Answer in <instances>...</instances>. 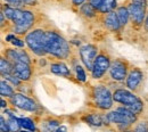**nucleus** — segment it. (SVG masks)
Segmentation results:
<instances>
[{
	"mask_svg": "<svg viewBox=\"0 0 148 132\" xmlns=\"http://www.w3.org/2000/svg\"><path fill=\"white\" fill-rule=\"evenodd\" d=\"M2 13L6 15L7 18L14 23L15 33L24 34L34 24V15L32 12L22 10L18 8H14L12 6H3Z\"/></svg>",
	"mask_w": 148,
	"mask_h": 132,
	"instance_id": "obj_1",
	"label": "nucleus"
},
{
	"mask_svg": "<svg viewBox=\"0 0 148 132\" xmlns=\"http://www.w3.org/2000/svg\"><path fill=\"white\" fill-rule=\"evenodd\" d=\"M46 50L47 54L65 59L70 55V44L58 31L47 30L46 31Z\"/></svg>",
	"mask_w": 148,
	"mask_h": 132,
	"instance_id": "obj_2",
	"label": "nucleus"
},
{
	"mask_svg": "<svg viewBox=\"0 0 148 132\" xmlns=\"http://www.w3.org/2000/svg\"><path fill=\"white\" fill-rule=\"evenodd\" d=\"M137 121V114L127 107H119L117 109L105 116V124H115L120 131L129 130V128Z\"/></svg>",
	"mask_w": 148,
	"mask_h": 132,
	"instance_id": "obj_3",
	"label": "nucleus"
},
{
	"mask_svg": "<svg viewBox=\"0 0 148 132\" xmlns=\"http://www.w3.org/2000/svg\"><path fill=\"white\" fill-rule=\"evenodd\" d=\"M113 99L116 103L122 104L124 107H127L131 112L139 115L144 109V103L129 90L125 89H117L113 92Z\"/></svg>",
	"mask_w": 148,
	"mask_h": 132,
	"instance_id": "obj_4",
	"label": "nucleus"
},
{
	"mask_svg": "<svg viewBox=\"0 0 148 132\" xmlns=\"http://www.w3.org/2000/svg\"><path fill=\"white\" fill-rule=\"evenodd\" d=\"M25 42L29 48L38 56H45L46 50V31L41 29H36L29 32L25 37Z\"/></svg>",
	"mask_w": 148,
	"mask_h": 132,
	"instance_id": "obj_5",
	"label": "nucleus"
},
{
	"mask_svg": "<svg viewBox=\"0 0 148 132\" xmlns=\"http://www.w3.org/2000/svg\"><path fill=\"white\" fill-rule=\"evenodd\" d=\"M92 98L95 105L101 111H107L113 106V94L105 85H95L92 89Z\"/></svg>",
	"mask_w": 148,
	"mask_h": 132,
	"instance_id": "obj_6",
	"label": "nucleus"
},
{
	"mask_svg": "<svg viewBox=\"0 0 148 132\" xmlns=\"http://www.w3.org/2000/svg\"><path fill=\"white\" fill-rule=\"evenodd\" d=\"M111 64L112 62L110 55L107 53H105V51H100L98 54V56L96 57L95 63H93V67L92 71H91L93 79L98 80V79L103 77L107 71H110Z\"/></svg>",
	"mask_w": 148,
	"mask_h": 132,
	"instance_id": "obj_7",
	"label": "nucleus"
},
{
	"mask_svg": "<svg viewBox=\"0 0 148 132\" xmlns=\"http://www.w3.org/2000/svg\"><path fill=\"white\" fill-rule=\"evenodd\" d=\"M128 71H129V64L124 59L117 58L112 62L110 67V75L114 81L121 82L124 81V79H127Z\"/></svg>",
	"mask_w": 148,
	"mask_h": 132,
	"instance_id": "obj_8",
	"label": "nucleus"
},
{
	"mask_svg": "<svg viewBox=\"0 0 148 132\" xmlns=\"http://www.w3.org/2000/svg\"><path fill=\"white\" fill-rule=\"evenodd\" d=\"M10 101L15 107H17L22 111L36 112L38 109L37 103L32 98H30V97H27V96L23 94H15L10 98Z\"/></svg>",
	"mask_w": 148,
	"mask_h": 132,
	"instance_id": "obj_9",
	"label": "nucleus"
},
{
	"mask_svg": "<svg viewBox=\"0 0 148 132\" xmlns=\"http://www.w3.org/2000/svg\"><path fill=\"white\" fill-rule=\"evenodd\" d=\"M98 56V48L95 44H84L80 48V57L89 71H92L93 63Z\"/></svg>",
	"mask_w": 148,
	"mask_h": 132,
	"instance_id": "obj_10",
	"label": "nucleus"
},
{
	"mask_svg": "<svg viewBox=\"0 0 148 132\" xmlns=\"http://www.w3.org/2000/svg\"><path fill=\"white\" fill-rule=\"evenodd\" d=\"M143 79H144V73L140 68H138V67L131 68L130 72L128 73V76H127V81H125L128 89L132 90V91H136L140 87Z\"/></svg>",
	"mask_w": 148,
	"mask_h": 132,
	"instance_id": "obj_11",
	"label": "nucleus"
},
{
	"mask_svg": "<svg viewBox=\"0 0 148 132\" xmlns=\"http://www.w3.org/2000/svg\"><path fill=\"white\" fill-rule=\"evenodd\" d=\"M128 9H129L130 17L132 19V22L136 23L137 25H141L146 14V6H141L132 2L128 7Z\"/></svg>",
	"mask_w": 148,
	"mask_h": 132,
	"instance_id": "obj_12",
	"label": "nucleus"
},
{
	"mask_svg": "<svg viewBox=\"0 0 148 132\" xmlns=\"http://www.w3.org/2000/svg\"><path fill=\"white\" fill-rule=\"evenodd\" d=\"M14 75L17 76L21 81H29L32 76V70L30 64L18 62L14 64Z\"/></svg>",
	"mask_w": 148,
	"mask_h": 132,
	"instance_id": "obj_13",
	"label": "nucleus"
},
{
	"mask_svg": "<svg viewBox=\"0 0 148 132\" xmlns=\"http://www.w3.org/2000/svg\"><path fill=\"white\" fill-rule=\"evenodd\" d=\"M104 23H105L106 27L112 30V31H117V30L121 27V24H120L119 18H117V14L114 13V12L108 13V14L105 16Z\"/></svg>",
	"mask_w": 148,
	"mask_h": 132,
	"instance_id": "obj_14",
	"label": "nucleus"
},
{
	"mask_svg": "<svg viewBox=\"0 0 148 132\" xmlns=\"http://www.w3.org/2000/svg\"><path fill=\"white\" fill-rule=\"evenodd\" d=\"M83 120L91 127H96V128H100L105 124V116H101L99 114H88L84 116Z\"/></svg>",
	"mask_w": 148,
	"mask_h": 132,
	"instance_id": "obj_15",
	"label": "nucleus"
},
{
	"mask_svg": "<svg viewBox=\"0 0 148 132\" xmlns=\"http://www.w3.org/2000/svg\"><path fill=\"white\" fill-rule=\"evenodd\" d=\"M50 72L56 74V75H62V76L71 75V72H70L69 67L64 63H54V64H51L50 65Z\"/></svg>",
	"mask_w": 148,
	"mask_h": 132,
	"instance_id": "obj_16",
	"label": "nucleus"
},
{
	"mask_svg": "<svg viewBox=\"0 0 148 132\" xmlns=\"http://www.w3.org/2000/svg\"><path fill=\"white\" fill-rule=\"evenodd\" d=\"M0 71H1V75H9V74H14V64L8 60L5 57H1L0 59Z\"/></svg>",
	"mask_w": 148,
	"mask_h": 132,
	"instance_id": "obj_17",
	"label": "nucleus"
},
{
	"mask_svg": "<svg viewBox=\"0 0 148 132\" xmlns=\"http://www.w3.org/2000/svg\"><path fill=\"white\" fill-rule=\"evenodd\" d=\"M116 14H117V18H119V22H120L121 26H124V25L128 23L129 17H130L129 9H128L127 7H120V8L117 9Z\"/></svg>",
	"mask_w": 148,
	"mask_h": 132,
	"instance_id": "obj_18",
	"label": "nucleus"
},
{
	"mask_svg": "<svg viewBox=\"0 0 148 132\" xmlns=\"http://www.w3.org/2000/svg\"><path fill=\"white\" fill-rule=\"evenodd\" d=\"M18 121H19V124L23 129L27 130V131H31V132H34L37 130V127H36V123L29 118V117H18Z\"/></svg>",
	"mask_w": 148,
	"mask_h": 132,
	"instance_id": "obj_19",
	"label": "nucleus"
},
{
	"mask_svg": "<svg viewBox=\"0 0 148 132\" xmlns=\"http://www.w3.org/2000/svg\"><path fill=\"white\" fill-rule=\"evenodd\" d=\"M8 125H9V130L10 132H19L21 130V124H19L18 117H16L13 113H9V118L7 120Z\"/></svg>",
	"mask_w": 148,
	"mask_h": 132,
	"instance_id": "obj_20",
	"label": "nucleus"
},
{
	"mask_svg": "<svg viewBox=\"0 0 148 132\" xmlns=\"http://www.w3.org/2000/svg\"><path fill=\"white\" fill-rule=\"evenodd\" d=\"M0 94L2 97H9V98H12L15 94V92H14V89L7 82L1 81V83H0Z\"/></svg>",
	"mask_w": 148,
	"mask_h": 132,
	"instance_id": "obj_21",
	"label": "nucleus"
},
{
	"mask_svg": "<svg viewBox=\"0 0 148 132\" xmlns=\"http://www.w3.org/2000/svg\"><path fill=\"white\" fill-rule=\"evenodd\" d=\"M115 7H116V0H104L103 5L99 8V12L108 14V13H111Z\"/></svg>",
	"mask_w": 148,
	"mask_h": 132,
	"instance_id": "obj_22",
	"label": "nucleus"
},
{
	"mask_svg": "<svg viewBox=\"0 0 148 132\" xmlns=\"http://www.w3.org/2000/svg\"><path fill=\"white\" fill-rule=\"evenodd\" d=\"M81 14H83L86 17L90 18L96 15V9L90 3H86V5H82V7H81Z\"/></svg>",
	"mask_w": 148,
	"mask_h": 132,
	"instance_id": "obj_23",
	"label": "nucleus"
},
{
	"mask_svg": "<svg viewBox=\"0 0 148 132\" xmlns=\"http://www.w3.org/2000/svg\"><path fill=\"white\" fill-rule=\"evenodd\" d=\"M132 132H148V121L138 122L132 129Z\"/></svg>",
	"mask_w": 148,
	"mask_h": 132,
	"instance_id": "obj_24",
	"label": "nucleus"
},
{
	"mask_svg": "<svg viewBox=\"0 0 148 132\" xmlns=\"http://www.w3.org/2000/svg\"><path fill=\"white\" fill-rule=\"evenodd\" d=\"M76 77H77V80L79 81H81V82H86V80H87V76H86V72H84V70L82 68V66H76Z\"/></svg>",
	"mask_w": 148,
	"mask_h": 132,
	"instance_id": "obj_25",
	"label": "nucleus"
},
{
	"mask_svg": "<svg viewBox=\"0 0 148 132\" xmlns=\"http://www.w3.org/2000/svg\"><path fill=\"white\" fill-rule=\"evenodd\" d=\"M0 131L1 132H10V130H9V125H8V122L5 120L3 116L0 117Z\"/></svg>",
	"mask_w": 148,
	"mask_h": 132,
	"instance_id": "obj_26",
	"label": "nucleus"
},
{
	"mask_svg": "<svg viewBox=\"0 0 148 132\" xmlns=\"http://www.w3.org/2000/svg\"><path fill=\"white\" fill-rule=\"evenodd\" d=\"M18 55H19V62L30 64V57H29V55L24 50H18Z\"/></svg>",
	"mask_w": 148,
	"mask_h": 132,
	"instance_id": "obj_27",
	"label": "nucleus"
},
{
	"mask_svg": "<svg viewBox=\"0 0 148 132\" xmlns=\"http://www.w3.org/2000/svg\"><path fill=\"white\" fill-rule=\"evenodd\" d=\"M103 2H104V0H89V3L95 9H98V10H99L100 6L103 5Z\"/></svg>",
	"mask_w": 148,
	"mask_h": 132,
	"instance_id": "obj_28",
	"label": "nucleus"
},
{
	"mask_svg": "<svg viewBox=\"0 0 148 132\" xmlns=\"http://www.w3.org/2000/svg\"><path fill=\"white\" fill-rule=\"evenodd\" d=\"M6 2H8V3H9L12 7H14V8H17V7L23 5L22 0H6Z\"/></svg>",
	"mask_w": 148,
	"mask_h": 132,
	"instance_id": "obj_29",
	"label": "nucleus"
},
{
	"mask_svg": "<svg viewBox=\"0 0 148 132\" xmlns=\"http://www.w3.org/2000/svg\"><path fill=\"white\" fill-rule=\"evenodd\" d=\"M12 43H13V46H15V47H19V48H23V47H24V41L21 40V39L15 38L13 40Z\"/></svg>",
	"mask_w": 148,
	"mask_h": 132,
	"instance_id": "obj_30",
	"label": "nucleus"
},
{
	"mask_svg": "<svg viewBox=\"0 0 148 132\" xmlns=\"http://www.w3.org/2000/svg\"><path fill=\"white\" fill-rule=\"evenodd\" d=\"M23 5H26V6H34L37 3L36 0H22Z\"/></svg>",
	"mask_w": 148,
	"mask_h": 132,
	"instance_id": "obj_31",
	"label": "nucleus"
},
{
	"mask_svg": "<svg viewBox=\"0 0 148 132\" xmlns=\"http://www.w3.org/2000/svg\"><path fill=\"white\" fill-rule=\"evenodd\" d=\"M133 3L137 5H141V6H146V0H132Z\"/></svg>",
	"mask_w": 148,
	"mask_h": 132,
	"instance_id": "obj_32",
	"label": "nucleus"
},
{
	"mask_svg": "<svg viewBox=\"0 0 148 132\" xmlns=\"http://www.w3.org/2000/svg\"><path fill=\"white\" fill-rule=\"evenodd\" d=\"M55 132H67V127H65V125H60Z\"/></svg>",
	"mask_w": 148,
	"mask_h": 132,
	"instance_id": "obj_33",
	"label": "nucleus"
},
{
	"mask_svg": "<svg viewBox=\"0 0 148 132\" xmlns=\"http://www.w3.org/2000/svg\"><path fill=\"white\" fill-rule=\"evenodd\" d=\"M84 1H86V0H72V3H73L74 6H80V5H82Z\"/></svg>",
	"mask_w": 148,
	"mask_h": 132,
	"instance_id": "obj_34",
	"label": "nucleus"
},
{
	"mask_svg": "<svg viewBox=\"0 0 148 132\" xmlns=\"http://www.w3.org/2000/svg\"><path fill=\"white\" fill-rule=\"evenodd\" d=\"M16 38L14 34H9V36H7L6 37V41H8V42H13V40Z\"/></svg>",
	"mask_w": 148,
	"mask_h": 132,
	"instance_id": "obj_35",
	"label": "nucleus"
},
{
	"mask_svg": "<svg viewBox=\"0 0 148 132\" xmlns=\"http://www.w3.org/2000/svg\"><path fill=\"white\" fill-rule=\"evenodd\" d=\"M1 107H2V108H5V107H7V103H6V101H5L3 99L1 100Z\"/></svg>",
	"mask_w": 148,
	"mask_h": 132,
	"instance_id": "obj_36",
	"label": "nucleus"
},
{
	"mask_svg": "<svg viewBox=\"0 0 148 132\" xmlns=\"http://www.w3.org/2000/svg\"><path fill=\"white\" fill-rule=\"evenodd\" d=\"M145 29H146V31H148V15L146 17V21H145Z\"/></svg>",
	"mask_w": 148,
	"mask_h": 132,
	"instance_id": "obj_37",
	"label": "nucleus"
},
{
	"mask_svg": "<svg viewBox=\"0 0 148 132\" xmlns=\"http://www.w3.org/2000/svg\"><path fill=\"white\" fill-rule=\"evenodd\" d=\"M19 132H31V131H27V130H21Z\"/></svg>",
	"mask_w": 148,
	"mask_h": 132,
	"instance_id": "obj_38",
	"label": "nucleus"
},
{
	"mask_svg": "<svg viewBox=\"0 0 148 132\" xmlns=\"http://www.w3.org/2000/svg\"><path fill=\"white\" fill-rule=\"evenodd\" d=\"M122 132H132V130H124V131H122Z\"/></svg>",
	"mask_w": 148,
	"mask_h": 132,
	"instance_id": "obj_39",
	"label": "nucleus"
},
{
	"mask_svg": "<svg viewBox=\"0 0 148 132\" xmlns=\"http://www.w3.org/2000/svg\"><path fill=\"white\" fill-rule=\"evenodd\" d=\"M107 132H112V131H107Z\"/></svg>",
	"mask_w": 148,
	"mask_h": 132,
	"instance_id": "obj_40",
	"label": "nucleus"
}]
</instances>
